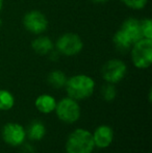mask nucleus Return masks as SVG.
I'll return each mask as SVG.
<instances>
[{"mask_svg":"<svg viewBox=\"0 0 152 153\" xmlns=\"http://www.w3.org/2000/svg\"><path fill=\"white\" fill-rule=\"evenodd\" d=\"M23 25L27 31L33 34H41L46 31L48 27V20L42 12L33 10L24 15Z\"/></svg>","mask_w":152,"mask_h":153,"instance_id":"8","label":"nucleus"},{"mask_svg":"<svg viewBox=\"0 0 152 153\" xmlns=\"http://www.w3.org/2000/svg\"><path fill=\"white\" fill-rule=\"evenodd\" d=\"M95 85V81L91 76L77 74L67 79L65 89L68 97L76 101H80L90 98L93 95Z\"/></svg>","mask_w":152,"mask_h":153,"instance_id":"1","label":"nucleus"},{"mask_svg":"<svg viewBox=\"0 0 152 153\" xmlns=\"http://www.w3.org/2000/svg\"><path fill=\"white\" fill-rule=\"evenodd\" d=\"M100 93H101L102 98H103L105 101H108V102H110V101L114 100L116 98V96H117V89H116L115 85L106 82L105 85L101 88Z\"/></svg>","mask_w":152,"mask_h":153,"instance_id":"17","label":"nucleus"},{"mask_svg":"<svg viewBox=\"0 0 152 153\" xmlns=\"http://www.w3.org/2000/svg\"><path fill=\"white\" fill-rule=\"evenodd\" d=\"M121 2L132 10H142L147 5L148 0H121Z\"/></svg>","mask_w":152,"mask_h":153,"instance_id":"19","label":"nucleus"},{"mask_svg":"<svg viewBox=\"0 0 152 153\" xmlns=\"http://www.w3.org/2000/svg\"><path fill=\"white\" fill-rule=\"evenodd\" d=\"M1 137L4 143L12 147H19L26 140V129L16 122H8L1 129Z\"/></svg>","mask_w":152,"mask_h":153,"instance_id":"7","label":"nucleus"},{"mask_svg":"<svg viewBox=\"0 0 152 153\" xmlns=\"http://www.w3.org/2000/svg\"><path fill=\"white\" fill-rule=\"evenodd\" d=\"M108 1V0H92V2H94V3H105Z\"/></svg>","mask_w":152,"mask_h":153,"instance_id":"20","label":"nucleus"},{"mask_svg":"<svg viewBox=\"0 0 152 153\" xmlns=\"http://www.w3.org/2000/svg\"><path fill=\"white\" fill-rule=\"evenodd\" d=\"M141 22V29H142L143 38L145 39H152V22L150 19L146 18L140 20Z\"/></svg>","mask_w":152,"mask_h":153,"instance_id":"18","label":"nucleus"},{"mask_svg":"<svg viewBox=\"0 0 152 153\" xmlns=\"http://www.w3.org/2000/svg\"><path fill=\"white\" fill-rule=\"evenodd\" d=\"M55 47L61 54H64L66 56H73L82 50L83 43L77 33L66 32L57 39Z\"/></svg>","mask_w":152,"mask_h":153,"instance_id":"5","label":"nucleus"},{"mask_svg":"<svg viewBox=\"0 0 152 153\" xmlns=\"http://www.w3.org/2000/svg\"><path fill=\"white\" fill-rule=\"evenodd\" d=\"M92 134L95 147L99 149H106L112 145L114 141V130L108 125H100Z\"/></svg>","mask_w":152,"mask_h":153,"instance_id":"9","label":"nucleus"},{"mask_svg":"<svg viewBox=\"0 0 152 153\" xmlns=\"http://www.w3.org/2000/svg\"><path fill=\"white\" fill-rule=\"evenodd\" d=\"M15 105V97L7 90H0V111H7Z\"/></svg>","mask_w":152,"mask_h":153,"instance_id":"16","label":"nucleus"},{"mask_svg":"<svg viewBox=\"0 0 152 153\" xmlns=\"http://www.w3.org/2000/svg\"><path fill=\"white\" fill-rule=\"evenodd\" d=\"M132 64L138 69H147L152 64V39H141L132 45Z\"/></svg>","mask_w":152,"mask_h":153,"instance_id":"3","label":"nucleus"},{"mask_svg":"<svg viewBox=\"0 0 152 153\" xmlns=\"http://www.w3.org/2000/svg\"><path fill=\"white\" fill-rule=\"evenodd\" d=\"M93 134L85 128H76L67 137L66 153H92L95 149Z\"/></svg>","mask_w":152,"mask_h":153,"instance_id":"2","label":"nucleus"},{"mask_svg":"<svg viewBox=\"0 0 152 153\" xmlns=\"http://www.w3.org/2000/svg\"><path fill=\"white\" fill-rule=\"evenodd\" d=\"M31 48L38 54L46 55L53 50V43L48 36H40L31 42Z\"/></svg>","mask_w":152,"mask_h":153,"instance_id":"13","label":"nucleus"},{"mask_svg":"<svg viewBox=\"0 0 152 153\" xmlns=\"http://www.w3.org/2000/svg\"><path fill=\"white\" fill-rule=\"evenodd\" d=\"M126 74H127V67L125 62L118 59H110L101 68L102 78L106 82L113 85L120 82L126 76Z\"/></svg>","mask_w":152,"mask_h":153,"instance_id":"6","label":"nucleus"},{"mask_svg":"<svg viewBox=\"0 0 152 153\" xmlns=\"http://www.w3.org/2000/svg\"><path fill=\"white\" fill-rule=\"evenodd\" d=\"M46 135V126L40 120H35L28 125L26 129V137L30 141L39 142Z\"/></svg>","mask_w":152,"mask_h":153,"instance_id":"12","label":"nucleus"},{"mask_svg":"<svg viewBox=\"0 0 152 153\" xmlns=\"http://www.w3.org/2000/svg\"><path fill=\"white\" fill-rule=\"evenodd\" d=\"M2 7H3V0H0V10H2Z\"/></svg>","mask_w":152,"mask_h":153,"instance_id":"21","label":"nucleus"},{"mask_svg":"<svg viewBox=\"0 0 152 153\" xmlns=\"http://www.w3.org/2000/svg\"><path fill=\"white\" fill-rule=\"evenodd\" d=\"M113 42H114L116 49L122 53H125L127 51H129L131 49L132 45H133L131 40L121 29L116 31V33L114 34V38H113Z\"/></svg>","mask_w":152,"mask_h":153,"instance_id":"14","label":"nucleus"},{"mask_svg":"<svg viewBox=\"0 0 152 153\" xmlns=\"http://www.w3.org/2000/svg\"><path fill=\"white\" fill-rule=\"evenodd\" d=\"M120 29L131 40V42L133 44L136 42H138L139 40L143 39L142 29H141V22L140 20H138L136 18L126 19Z\"/></svg>","mask_w":152,"mask_h":153,"instance_id":"10","label":"nucleus"},{"mask_svg":"<svg viewBox=\"0 0 152 153\" xmlns=\"http://www.w3.org/2000/svg\"><path fill=\"white\" fill-rule=\"evenodd\" d=\"M1 26H2V20L0 19V28H1Z\"/></svg>","mask_w":152,"mask_h":153,"instance_id":"22","label":"nucleus"},{"mask_svg":"<svg viewBox=\"0 0 152 153\" xmlns=\"http://www.w3.org/2000/svg\"><path fill=\"white\" fill-rule=\"evenodd\" d=\"M54 111L57 118L66 124H74L81 116V109L78 101L70 97H65L56 102Z\"/></svg>","mask_w":152,"mask_h":153,"instance_id":"4","label":"nucleus"},{"mask_svg":"<svg viewBox=\"0 0 152 153\" xmlns=\"http://www.w3.org/2000/svg\"><path fill=\"white\" fill-rule=\"evenodd\" d=\"M67 75L61 70H53L48 74L47 81L48 83L54 89H62L65 88L66 82H67Z\"/></svg>","mask_w":152,"mask_h":153,"instance_id":"15","label":"nucleus"},{"mask_svg":"<svg viewBox=\"0 0 152 153\" xmlns=\"http://www.w3.org/2000/svg\"><path fill=\"white\" fill-rule=\"evenodd\" d=\"M36 108L40 113L49 115L52 111H54L55 106H56V100L53 96L49 94H42L37 97L35 101Z\"/></svg>","mask_w":152,"mask_h":153,"instance_id":"11","label":"nucleus"}]
</instances>
